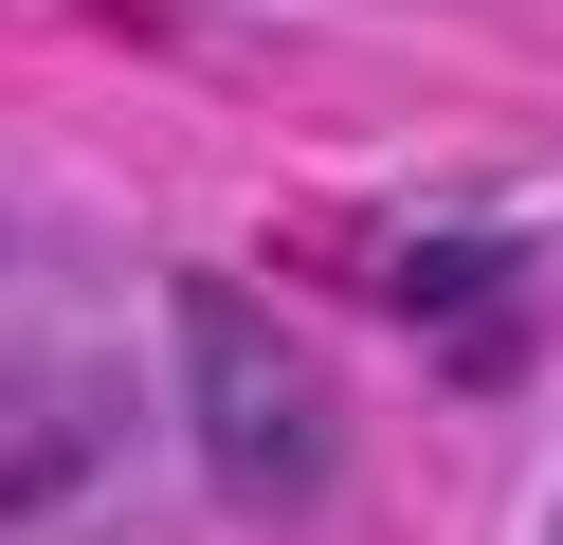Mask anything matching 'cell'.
<instances>
[{"mask_svg": "<svg viewBox=\"0 0 563 545\" xmlns=\"http://www.w3.org/2000/svg\"><path fill=\"white\" fill-rule=\"evenodd\" d=\"M183 382H200V455L236 509H309L328 491V382L255 291H183Z\"/></svg>", "mask_w": 563, "mask_h": 545, "instance_id": "obj_1", "label": "cell"}, {"mask_svg": "<svg viewBox=\"0 0 563 545\" xmlns=\"http://www.w3.org/2000/svg\"><path fill=\"white\" fill-rule=\"evenodd\" d=\"M110 491V400L74 363H0V545H55Z\"/></svg>", "mask_w": 563, "mask_h": 545, "instance_id": "obj_2", "label": "cell"}]
</instances>
